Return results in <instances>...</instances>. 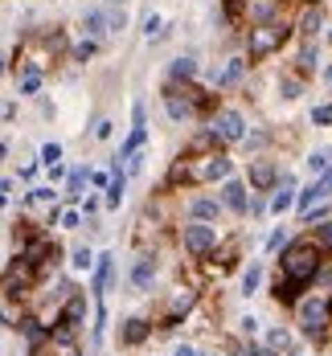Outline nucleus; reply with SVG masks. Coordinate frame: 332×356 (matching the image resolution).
I'll list each match as a JSON object with an SVG mask.
<instances>
[{
    "instance_id": "obj_1",
    "label": "nucleus",
    "mask_w": 332,
    "mask_h": 356,
    "mask_svg": "<svg viewBox=\"0 0 332 356\" xmlns=\"http://www.w3.org/2000/svg\"><path fill=\"white\" fill-rule=\"evenodd\" d=\"M320 246H312V242H295V246H287L283 250V278L287 283H308V278H316V270H320V254H316Z\"/></svg>"
},
{
    "instance_id": "obj_2",
    "label": "nucleus",
    "mask_w": 332,
    "mask_h": 356,
    "mask_svg": "<svg viewBox=\"0 0 332 356\" xmlns=\"http://www.w3.org/2000/svg\"><path fill=\"white\" fill-rule=\"evenodd\" d=\"M287 42V25H279V21H267V25H254L250 29V57H267V53H275L279 45Z\"/></svg>"
},
{
    "instance_id": "obj_3",
    "label": "nucleus",
    "mask_w": 332,
    "mask_h": 356,
    "mask_svg": "<svg viewBox=\"0 0 332 356\" xmlns=\"http://www.w3.org/2000/svg\"><path fill=\"white\" fill-rule=\"evenodd\" d=\"M332 319V303L329 299H304L299 303V323H304V332H324V323Z\"/></svg>"
},
{
    "instance_id": "obj_4",
    "label": "nucleus",
    "mask_w": 332,
    "mask_h": 356,
    "mask_svg": "<svg viewBox=\"0 0 332 356\" xmlns=\"http://www.w3.org/2000/svg\"><path fill=\"white\" fill-rule=\"evenodd\" d=\"M213 246H218V229L213 225H205V222L185 225V250L189 254H209Z\"/></svg>"
},
{
    "instance_id": "obj_5",
    "label": "nucleus",
    "mask_w": 332,
    "mask_h": 356,
    "mask_svg": "<svg viewBox=\"0 0 332 356\" xmlns=\"http://www.w3.org/2000/svg\"><path fill=\"white\" fill-rule=\"evenodd\" d=\"M209 132L218 135V139H226V143H238V139H246V123H242L238 111H218Z\"/></svg>"
},
{
    "instance_id": "obj_6",
    "label": "nucleus",
    "mask_w": 332,
    "mask_h": 356,
    "mask_svg": "<svg viewBox=\"0 0 332 356\" xmlns=\"http://www.w3.org/2000/svg\"><path fill=\"white\" fill-rule=\"evenodd\" d=\"M320 197H332V168L320 172V180H312V184L299 193V213H312V205H316Z\"/></svg>"
},
{
    "instance_id": "obj_7",
    "label": "nucleus",
    "mask_w": 332,
    "mask_h": 356,
    "mask_svg": "<svg viewBox=\"0 0 332 356\" xmlns=\"http://www.w3.org/2000/svg\"><path fill=\"white\" fill-rule=\"evenodd\" d=\"M230 168H234V164H230L226 156H205V160L193 168V177L197 180H230Z\"/></svg>"
},
{
    "instance_id": "obj_8",
    "label": "nucleus",
    "mask_w": 332,
    "mask_h": 356,
    "mask_svg": "<svg viewBox=\"0 0 332 356\" xmlns=\"http://www.w3.org/2000/svg\"><path fill=\"white\" fill-rule=\"evenodd\" d=\"M82 315H87V299H82V295H74V299L62 308V315H58V336L66 340V336H70V328H74Z\"/></svg>"
},
{
    "instance_id": "obj_9",
    "label": "nucleus",
    "mask_w": 332,
    "mask_h": 356,
    "mask_svg": "<svg viewBox=\"0 0 332 356\" xmlns=\"http://www.w3.org/2000/svg\"><path fill=\"white\" fill-rule=\"evenodd\" d=\"M164 107H168V115L177 119V123H185V119H193V103L181 94L177 87H168L164 90Z\"/></svg>"
},
{
    "instance_id": "obj_10",
    "label": "nucleus",
    "mask_w": 332,
    "mask_h": 356,
    "mask_svg": "<svg viewBox=\"0 0 332 356\" xmlns=\"http://www.w3.org/2000/svg\"><path fill=\"white\" fill-rule=\"evenodd\" d=\"M295 193V177L291 172H283V180H279V193L271 197V213H287L291 205H299V197H291Z\"/></svg>"
},
{
    "instance_id": "obj_11",
    "label": "nucleus",
    "mask_w": 332,
    "mask_h": 356,
    "mask_svg": "<svg viewBox=\"0 0 332 356\" xmlns=\"http://www.w3.org/2000/svg\"><path fill=\"white\" fill-rule=\"evenodd\" d=\"M222 205H226L230 213H246V209H250V201H246V188H242L238 180H226V184H222Z\"/></svg>"
},
{
    "instance_id": "obj_12",
    "label": "nucleus",
    "mask_w": 332,
    "mask_h": 356,
    "mask_svg": "<svg viewBox=\"0 0 332 356\" xmlns=\"http://www.w3.org/2000/svg\"><path fill=\"white\" fill-rule=\"evenodd\" d=\"M111 274H115V258H111V254H103V258H98V267H95V295H98V299L107 295Z\"/></svg>"
},
{
    "instance_id": "obj_13",
    "label": "nucleus",
    "mask_w": 332,
    "mask_h": 356,
    "mask_svg": "<svg viewBox=\"0 0 332 356\" xmlns=\"http://www.w3.org/2000/svg\"><path fill=\"white\" fill-rule=\"evenodd\" d=\"M193 303H197V291H177V295H173V308H168V323H164V328H173V323H177V319L193 308Z\"/></svg>"
},
{
    "instance_id": "obj_14",
    "label": "nucleus",
    "mask_w": 332,
    "mask_h": 356,
    "mask_svg": "<svg viewBox=\"0 0 332 356\" xmlns=\"http://www.w3.org/2000/svg\"><path fill=\"white\" fill-rule=\"evenodd\" d=\"M250 184H254V188H271V184H275V164L254 160V164H250Z\"/></svg>"
},
{
    "instance_id": "obj_15",
    "label": "nucleus",
    "mask_w": 332,
    "mask_h": 356,
    "mask_svg": "<svg viewBox=\"0 0 332 356\" xmlns=\"http://www.w3.org/2000/svg\"><path fill=\"white\" fill-rule=\"evenodd\" d=\"M82 29H87V33H91V37H103V33H111V12H87V17H82Z\"/></svg>"
},
{
    "instance_id": "obj_16",
    "label": "nucleus",
    "mask_w": 332,
    "mask_h": 356,
    "mask_svg": "<svg viewBox=\"0 0 332 356\" xmlns=\"http://www.w3.org/2000/svg\"><path fill=\"white\" fill-rule=\"evenodd\" d=\"M123 188H128V172L115 164V172H111V184H107V205H111V209L123 201Z\"/></svg>"
},
{
    "instance_id": "obj_17",
    "label": "nucleus",
    "mask_w": 332,
    "mask_h": 356,
    "mask_svg": "<svg viewBox=\"0 0 332 356\" xmlns=\"http://www.w3.org/2000/svg\"><path fill=\"white\" fill-rule=\"evenodd\" d=\"M152 274H156V262H152V258H140V262H136V270H132L136 291H148V287H152Z\"/></svg>"
},
{
    "instance_id": "obj_18",
    "label": "nucleus",
    "mask_w": 332,
    "mask_h": 356,
    "mask_svg": "<svg viewBox=\"0 0 332 356\" xmlns=\"http://www.w3.org/2000/svg\"><path fill=\"white\" fill-rule=\"evenodd\" d=\"M242 70H246V62H242V57H230V62H226V70H222L213 82H218V87H234L238 78H242Z\"/></svg>"
},
{
    "instance_id": "obj_19",
    "label": "nucleus",
    "mask_w": 332,
    "mask_h": 356,
    "mask_svg": "<svg viewBox=\"0 0 332 356\" xmlns=\"http://www.w3.org/2000/svg\"><path fill=\"white\" fill-rule=\"evenodd\" d=\"M189 213L197 217V222H213L218 217V201H209V197H197L189 205Z\"/></svg>"
},
{
    "instance_id": "obj_20",
    "label": "nucleus",
    "mask_w": 332,
    "mask_h": 356,
    "mask_svg": "<svg viewBox=\"0 0 332 356\" xmlns=\"http://www.w3.org/2000/svg\"><path fill=\"white\" fill-rule=\"evenodd\" d=\"M148 340V323L143 319H128V328H123V344H143Z\"/></svg>"
},
{
    "instance_id": "obj_21",
    "label": "nucleus",
    "mask_w": 332,
    "mask_h": 356,
    "mask_svg": "<svg viewBox=\"0 0 332 356\" xmlns=\"http://www.w3.org/2000/svg\"><path fill=\"white\" fill-rule=\"evenodd\" d=\"M267 348H271V353H287V348H291L287 328H271V332H267Z\"/></svg>"
},
{
    "instance_id": "obj_22",
    "label": "nucleus",
    "mask_w": 332,
    "mask_h": 356,
    "mask_svg": "<svg viewBox=\"0 0 332 356\" xmlns=\"http://www.w3.org/2000/svg\"><path fill=\"white\" fill-rule=\"evenodd\" d=\"M37 90H42V70L33 66V70L21 74V94H37Z\"/></svg>"
},
{
    "instance_id": "obj_23",
    "label": "nucleus",
    "mask_w": 332,
    "mask_h": 356,
    "mask_svg": "<svg viewBox=\"0 0 332 356\" xmlns=\"http://www.w3.org/2000/svg\"><path fill=\"white\" fill-rule=\"evenodd\" d=\"M82 184H87V168H74L66 180V197H82Z\"/></svg>"
},
{
    "instance_id": "obj_24",
    "label": "nucleus",
    "mask_w": 332,
    "mask_h": 356,
    "mask_svg": "<svg viewBox=\"0 0 332 356\" xmlns=\"http://www.w3.org/2000/svg\"><path fill=\"white\" fill-rule=\"evenodd\" d=\"M197 74V57H177L173 62V78H193Z\"/></svg>"
},
{
    "instance_id": "obj_25",
    "label": "nucleus",
    "mask_w": 332,
    "mask_h": 356,
    "mask_svg": "<svg viewBox=\"0 0 332 356\" xmlns=\"http://www.w3.org/2000/svg\"><path fill=\"white\" fill-rule=\"evenodd\" d=\"M316 29H320V8H308V12H304V21H299V33H304V37H312Z\"/></svg>"
},
{
    "instance_id": "obj_26",
    "label": "nucleus",
    "mask_w": 332,
    "mask_h": 356,
    "mask_svg": "<svg viewBox=\"0 0 332 356\" xmlns=\"http://www.w3.org/2000/svg\"><path fill=\"white\" fill-rule=\"evenodd\" d=\"M259 283H263V267H250L246 274H242V291H246V295L259 291Z\"/></svg>"
},
{
    "instance_id": "obj_27",
    "label": "nucleus",
    "mask_w": 332,
    "mask_h": 356,
    "mask_svg": "<svg viewBox=\"0 0 332 356\" xmlns=\"http://www.w3.org/2000/svg\"><path fill=\"white\" fill-rule=\"evenodd\" d=\"M308 164H312V172H329L332 168V152H312Z\"/></svg>"
},
{
    "instance_id": "obj_28",
    "label": "nucleus",
    "mask_w": 332,
    "mask_h": 356,
    "mask_svg": "<svg viewBox=\"0 0 332 356\" xmlns=\"http://www.w3.org/2000/svg\"><path fill=\"white\" fill-rule=\"evenodd\" d=\"M42 164H49V168L62 164V148H58V143H46V148H42Z\"/></svg>"
},
{
    "instance_id": "obj_29",
    "label": "nucleus",
    "mask_w": 332,
    "mask_h": 356,
    "mask_svg": "<svg viewBox=\"0 0 332 356\" xmlns=\"http://www.w3.org/2000/svg\"><path fill=\"white\" fill-rule=\"evenodd\" d=\"M316 246H320V250H332V222L316 225Z\"/></svg>"
},
{
    "instance_id": "obj_30",
    "label": "nucleus",
    "mask_w": 332,
    "mask_h": 356,
    "mask_svg": "<svg viewBox=\"0 0 332 356\" xmlns=\"http://www.w3.org/2000/svg\"><path fill=\"white\" fill-rule=\"evenodd\" d=\"M70 262H74V270H87V267H91V262H95V254H91V250H87V246H78V250H74V258H70Z\"/></svg>"
},
{
    "instance_id": "obj_31",
    "label": "nucleus",
    "mask_w": 332,
    "mask_h": 356,
    "mask_svg": "<svg viewBox=\"0 0 332 356\" xmlns=\"http://www.w3.org/2000/svg\"><path fill=\"white\" fill-rule=\"evenodd\" d=\"M58 222L66 225V229H78V225H82V213H78V209H62V213H58Z\"/></svg>"
},
{
    "instance_id": "obj_32",
    "label": "nucleus",
    "mask_w": 332,
    "mask_h": 356,
    "mask_svg": "<svg viewBox=\"0 0 332 356\" xmlns=\"http://www.w3.org/2000/svg\"><path fill=\"white\" fill-rule=\"evenodd\" d=\"M312 123H320V127H329V123H332V107H329V103L312 111Z\"/></svg>"
},
{
    "instance_id": "obj_33",
    "label": "nucleus",
    "mask_w": 332,
    "mask_h": 356,
    "mask_svg": "<svg viewBox=\"0 0 332 356\" xmlns=\"http://www.w3.org/2000/svg\"><path fill=\"white\" fill-rule=\"evenodd\" d=\"M74 57H78V62H87V57H95V42L87 37V42L78 45V49H74Z\"/></svg>"
},
{
    "instance_id": "obj_34",
    "label": "nucleus",
    "mask_w": 332,
    "mask_h": 356,
    "mask_svg": "<svg viewBox=\"0 0 332 356\" xmlns=\"http://www.w3.org/2000/svg\"><path fill=\"white\" fill-rule=\"evenodd\" d=\"M103 332H107V308L98 303V312H95V340L103 336Z\"/></svg>"
},
{
    "instance_id": "obj_35",
    "label": "nucleus",
    "mask_w": 332,
    "mask_h": 356,
    "mask_svg": "<svg viewBox=\"0 0 332 356\" xmlns=\"http://www.w3.org/2000/svg\"><path fill=\"white\" fill-rule=\"evenodd\" d=\"M283 229H275V233H271V242H267V250H271V254H275V250H283Z\"/></svg>"
},
{
    "instance_id": "obj_36",
    "label": "nucleus",
    "mask_w": 332,
    "mask_h": 356,
    "mask_svg": "<svg viewBox=\"0 0 332 356\" xmlns=\"http://www.w3.org/2000/svg\"><path fill=\"white\" fill-rule=\"evenodd\" d=\"M29 201H42V205H46V201H53V188H33Z\"/></svg>"
},
{
    "instance_id": "obj_37",
    "label": "nucleus",
    "mask_w": 332,
    "mask_h": 356,
    "mask_svg": "<svg viewBox=\"0 0 332 356\" xmlns=\"http://www.w3.org/2000/svg\"><path fill=\"white\" fill-rule=\"evenodd\" d=\"M304 66H308V70H312V66H316V49H312V42L304 45Z\"/></svg>"
},
{
    "instance_id": "obj_38",
    "label": "nucleus",
    "mask_w": 332,
    "mask_h": 356,
    "mask_svg": "<svg viewBox=\"0 0 332 356\" xmlns=\"http://www.w3.org/2000/svg\"><path fill=\"white\" fill-rule=\"evenodd\" d=\"M95 135H98V139H107V135H111V123H107V119H98V123H95Z\"/></svg>"
},
{
    "instance_id": "obj_39",
    "label": "nucleus",
    "mask_w": 332,
    "mask_h": 356,
    "mask_svg": "<svg viewBox=\"0 0 332 356\" xmlns=\"http://www.w3.org/2000/svg\"><path fill=\"white\" fill-rule=\"evenodd\" d=\"M295 94H299V82H291V78H287V82H283V98H295Z\"/></svg>"
},
{
    "instance_id": "obj_40",
    "label": "nucleus",
    "mask_w": 332,
    "mask_h": 356,
    "mask_svg": "<svg viewBox=\"0 0 332 356\" xmlns=\"http://www.w3.org/2000/svg\"><path fill=\"white\" fill-rule=\"evenodd\" d=\"M173 356H201V353H197V348H189V344H181V348H177Z\"/></svg>"
},
{
    "instance_id": "obj_41",
    "label": "nucleus",
    "mask_w": 332,
    "mask_h": 356,
    "mask_svg": "<svg viewBox=\"0 0 332 356\" xmlns=\"http://www.w3.org/2000/svg\"><path fill=\"white\" fill-rule=\"evenodd\" d=\"M246 356H275L271 348H246Z\"/></svg>"
},
{
    "instance_id": "obj_42",
    "label": "nucleus",
    "mask_w": 332,
    "mask_h": 356,
    "mask_svg": "<svg viewBox=\"0 0 332 356\" xmlns=\"http://www.w3.org/2000/svg\"><path fill=\"white\" fill-rule=\"evenodd\" d=\"M107 4H123V0H107Z\"/></svg>"
},
{
    "instance_id": "obj_43",
    "label": "nucleus",
    "mask_w": 332,
    "mask_h": 356,
    "mask_svg": "<svg viewBox=\"0 0 332 356\" xmlns=\"http://www.w3.org/2000/svg\"><path fill=\"white\" fill-rule=\"evenodd\" d=\"M329 37H332V33H329Z\"/></svg>"
}]
</instances>
